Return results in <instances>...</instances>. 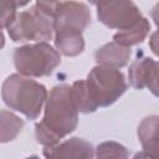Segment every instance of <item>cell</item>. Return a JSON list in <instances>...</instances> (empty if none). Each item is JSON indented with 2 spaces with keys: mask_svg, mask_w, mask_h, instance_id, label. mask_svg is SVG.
<instances>
[{
  "mask_svg": "<svg viewBox=\"0 0 159 159\" xmlns=\"http://www.w3.org/2000/svg\"><path fill=\"white\" fill-rule=\"evenodd\" d=\"M124 75L114 67L97 65L86 80L70 86L72 101L78 112L92 113L99 107L113 104L127 91Z\"/></svg>",
  "mask_w": 159,
  "mask_h": 159,
  "instance_id": "6da1fadb",
  "label": "cell"
},
{
  "mask_svg": "<svg viewBox=\"0 0 159 159\" xmlns=\"http://www.w3.org/2000/svg\"><path fill=\"white\" fill-rule=\"evenodd\" d=\"M78 123V111L72 101L70 84H57L47 94L42 120L35 125L36 140L52 147L72 133Z\"/></svg>",
  "mask_w": 159,
  "mask_h": 159,
  "instance_id": "7a4b0ae2",
  "label": "cell"
},
{
  "mask_svg": "<svg viewBox=\"0 0 159 159\" xmlns=\"http://www.w3.org/2000/svg\"><path fill=\"white\" fill-rule=\"evenodd\" d=\"M47 94L43 84L20 73L10 75L1 87L4 103L29 119H36L40 116Z\"/></svg>",
  "mask_w": 159,
  "mask_h": 159,
  "instance_id": "3957f363",
  "label": "cell"
},
{
  "mask_svg": "<svg viewBox=\"0 0 159 159\" xmlns=\"http://www.w3.org/2000/svg\"><path fill=\"white\" fill-rule=\"evenodd\" d=\"M14 63L20 75L27 77L50 76L61 63V56L46 41L17 47L14 52Z\"/></svg>",
  "mask_w": 159,
  "mask_h": 159,
  "instance_id": "277c9868",
  "label": "cell"
},
{
  "mask_svg": "<svg viewBox=\"0 0 159 159\" xmlns=\"http://www.w3.org/2000/svg\"><path fill=\"white\" fill-rule=\"evenodd\" d=\"M9 36L15 42L51 40L53 34L52 17L42 14L36 6L16 14L12 22L6 27Z\"/></svg>",
  "mask_w": 159,
  "mask_h": 159,
  "instance_id": "5b68a950",
  "label": "cell"
},
{
  "mask_svg": "<svg viewBox=\"0 0 159 159\" xmlns=\"http://www.w3.org/2000/svg\"><path fill=\"white\" fill-rule=\"evenodd\" d=\"M97 16L104 26L124 30L135 24L142 14L133 0H103L97 5Z\"/></svg>",
  "mask_w": 159,
  "mask_h": 159,
  "instance_id": "8992f818",
  "label": "cell"
},
{
  "mask_svg": "<svg viewBox=\"0 0 159 159\" xmlns=\"http://www.w3.org/2000/svg\"><path fill=\"white\" fill-rule=\"evenodd\" d=\"M53 31L60 29H73L83 31L91 24V10L83 2L62 1L53 14Z\"/></svg>",
  "mask_w": 159,
  "mask_h": 159,
  "instance_id": "52a82bcc",
  "label": "cell"
},
{
  "mask_svg": "<svg viewBox=\"0 0 159 159\" xmlns=\"http://www.w3.org/2000/svg\"><path fill=\"white\" fill-rule=\"evenodd\" d=\"M128 78L132 87L137 89L148 88L158 96V63L150 57H138L128 70Z\"/></svg>",
  "mask_w": 159,
  "mask_h": 159,
  "instance_id": "ba28073f",
  "label": "cell"
},
{
  "mask_svg": "<svg viewBox=\"0 0 159 159\" xmlns=\"http://www.w3.org/2000/svg\"><path fill=\"white\" fill-rule=\"evenodd\" d=\"M43 155L46 158H93V145L82 138H70L63 143L52 147H45Z\"/></svg>",
  "mask_w": 159,
  "mask_h": 159,
  "instance_id": "9c48e42d",
  "label": "cell"
},
{
  "mask_svg": "<svg viewBox=\"0 0 159 159\" xmlns=\"http://www.w3.org/2000/svg\"><path fill=\"white\" fill-rule=\"evenodd\" d=\"M138 138L145 157L155 158L159 147V118L158 116L145 117L138 125Z\"/></svg>",
  "mask_w": 159,
  "mask_h": 159,
  "instance_id": "30bf717a",
  "label": "cell"
},
{
  "mask_svg": "<svg viewBox=\"0 0 159 159\" xmlns=\"http://www.w3.org/2000/svg\"><path fill=\"white\" fill-rule=\"evenodd\" d=\"M132 56L130 47H124L112 41L99 47L94 53V60L98 65L122 68L127 66Z\"/></svg>",
  "mask_w": 159,
  "mask_h": 159,
  "instance_id": "8fae6325",
  "label": "cell"
},
{
  "mask_svg": "<svg viewBox=\"0 0 159 159\" xmlns=\"http://www.w3.org/2000/svg\"><path fill=\"white\" fill-rule=\"evenodd\" d=\"M55 46L58 53L68 57L78 56L84 50L82 32L73 29H60L55 31Z\"/></svg>",
  "mask_w": 159,
  "mask_h": 159,
  "instance_id": "7c38bea8",
  "label": "cell"
},
{
  "mask_svg": "<svg viewBox=\"0 0 159 159\" xmlns=\"http://www.w3.org/2000/svg\"><path fill=\"white\" fill-rule=\"evenodd\" d=\"M149 31H150V24L144 16H142L130 27L119 30L117 34H114L113 41L120 46L130 47L143 42V40H145V37L148 36Z\"/></svg>",
  "mask_w": 159,
  "mask_h": 159,
  "instance_id": "4fadbf2b",
  "label": "cell"
},
{
  "mask_svg": "<svg viewBox=\"0 0 159 159\" xmlns=\"http://www.w3.org/2000/svg\"><path fill=\"white\" fill-rule=\"evenodd\" d=\"M24 120L10 111H0V143L14 140L22 130Z\"/></svg>",
  "mask_w": 159,
  "mask_h": 159,
  "instance_id": "5bb4252c",
  "label": "cell"
},
{
  "mask_svg": "<svg viewBox=\"0 0 159 159\" xmlns=\"http://www.w3.org/2000/svg\"><path fill=\"white\" fill-rule=\"evenodd\" d=\"M94 157L97 158H127L129 155L127 148L117 142L101 143L94 149Z\"/></svg>",
  "mask_w": 159,
  "mask_h": 159,
  "instance_id": "9a60e30c",
  "label": "cell"
},
{
  "mask_svg": "<svg viewBox=\"0 0 159 159\" xmlns=\"http://www.w3.org/2000/svg\"><path fill=\"white\" fill-rule=\"evenodd\" d=\"M16 9L14 0H0V30L12 22L16 16Z\"/></svg>",
  "mask_w": 159,
  "mask_h": 159,
  "instance_id": "2e32d148",
  "label": "cell"
},
{
  "mask_svg": "<svg viewBox=\"0 0 159 159\" xmlns=\"http://www.w3.org/2000/svg\"><path fill=\"white\" fill-rule=\"evenodd\" d=\"M63 0H36V7L37 10H40L42 14L53 17V14L56 11V7L58 6V4H61Z\"/></svg>",
  "mask_w": 159,
  "mask_h": 159,
  "instance_id": "e0dca14e",
  "label": "cell"
},
{
  "mask_svg": "<svg viewBox=\"0 0 159 159\" xmlns=\"http://www.w3.org/2000/svg\"><path fill=\"white\" fill-rule=\"evenodd\" d=\"M149 45H150L153 52L157 55V53H158V51H157V32H154V34L152 35V37H150V40H149Z\"/></svg>",
  "mask_w": 159,
  "mask_h": 159,
  "instance_id": "ac0fdd59",
  "label": "cell"
},
{
  "mask_svg": "<svg viewBox=\"0 0 159 159\" xmlns=\"http://www.w3.org/2000/svg\"><path fill=\"white\" fill-rule=\"evenodd\" d=\"M14 1H15V4H16L17 7L25 6V5H27V4L30 2V0H14Z\"/></svg>",
  "mask_w": 159,
  "mask_h": 159,
  "instance_id": "d6986e66",
  "label": "cell"
},
{
  "mask_svg": "<svg viewBox=\"0 0 159 159\" xmlns=\"http://www.w3.org/2000/svg\"><path fill=\"white\" fill-rule=\"evenodd\" d=\"M4 46H5V36H4L2 31L0 30V50H1Z\"/></svg>",
  "mask_w": 159,
  "mask_h": 159,
  "instance_id": "ffe728a7",
  "label": "cell"
},
{
  "mask_svg": "<svg viewBox=\"0 0 159 159\" xmlns=\"http://www.w3.org/2000/svg\"><path fill=\"white\" fill-rule=\"evenodd\" d=\"M88 1H89L92 5H96V6H97V5H98L101 1H103V0H88Z\"/></svg>",
  "mask_w": 159,
  "mask_h": 159,
  "instance_id": "44dd1931",
  "label": "cell"
}]
</instances>
